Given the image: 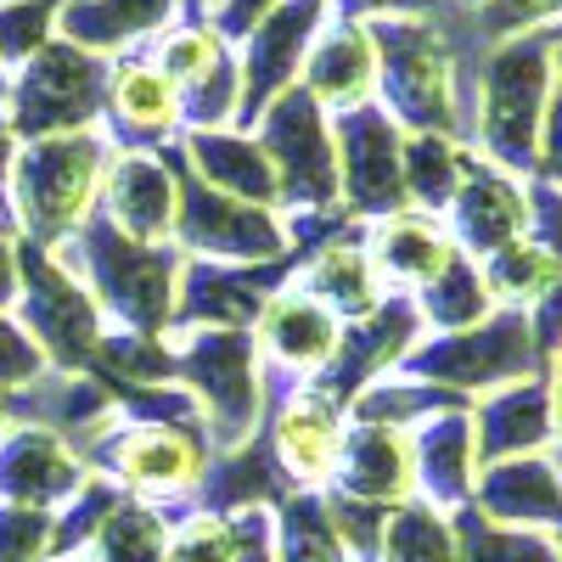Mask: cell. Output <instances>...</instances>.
Segmentation results:
<instances>
[{"label": "cell", "instance_id": "cell-48", "mask_svg": "<svg viewBox=\"0 0 562 562\" xmlns=\"http://www.w3.org/2000/svg\"><path fill=\"white\" fill-rule=\"evenodd\" d=\"M12 422H18V411H12V394H7V389H0V434H7V428H12Z\"/></svg>", "mask_w": 562, "mask_h": 562}, {"label": "cell", "instance_id": "cell-2", "mask_svg": "<svg viewBox=\"0 0 562 562\" xmlns=\"http://www.w3.org/2000/svg\"><path fill=\"white\" fill-rule=\"evenodd\" d=\"M551 97H557L551 29L473 45V63H467V147L529 180Z\"/></svg>", "mask_w": 562, "mask_h": 562}, {"label": "cell", "instance_id": "cell-44", "mask_svg": "<svg viewBox=\"0 0 562 562\" xmlns=\"http://www.w3.org/2000/svg\"><path fill=\"white\" fill-rule=\"evenodd\" d=\"M535 175L562 192V85H557L551 113H546V130H540V158H535Z\"/></svg>", "mask_w": 562, "mask_h": 562}, {"label": "cell", "instance_id": "cell-35", "mask_svg": "<svg viewBox=\"0 0 562 562\" xmlns=\"http://www.w3.org/2000/svg\"><path fill=\"white\" fill-rule=\"evenodd\" d=\"M378 562H456V518L428 501L389 506Z\"/></svg>", "mask_w": 562, "mask_h": 562}, {"label": "cell", "instance_id": "cell-38", "mask_svg": "<svg viewBox=\"0 0 562 562\" xmlns=\"http://www.w3.org/2000/svg\"><path fill=\"white\" fill-rule=\"evenodd\" d=\"M57 7L63 0H0V63L23 68L57 34Z\"/></svg>", "mask_w": 562, "mask_h": 562}, {"label": "cell", "instance_id": "cell-32", "mask_svg": "<svg viewBox=\"0 0 562 562\" xmlns=\"http://www.w3.org/2000/svg\"><path fill=\"white\" fill-rule=\"evenodd\" d=\"M411 299H416L422 326H428V333H461V326H473V321H484L495 310L479 259H467L461 248L450 254V265L428 281V288H416Z\"/></svg>", "mask_w": 562, "mask_h": 562}, {"label": "cell", "instance_id": "cell-53", "mask_svg": "<svg viewBox=\"0 0 562 562\" xmlns=\"http://www.w3.org/2000/svg\"><path fill=\"white\" fill-rule=\"evenodd\" d=\"M0 225H7V220H0Z\"/></svg>", "mask_w": 562, "mask_h": 562}, {"label": "cell", "instance_id": "cell-30", "mask_svg": "<svg viewBox=\"0 0 562 562\" xmlns=\"http://www.w3.org/2000/svg\"><path fill=\"white\" fill-rule=\"evenodd\" d=\"M108 108L119 113L130 140H140L147 153L164 147V140L186 124L180 119V90L158 63H119L108 74Z\"/></svg>", "mask_w": 562, "mask_h": 562}, {"label": "cell", "instance_id": "cell-23", "mask_svg": "<svg viewBox=\"0 0 562 562\" xmlns=\"http://www.w3.org/2000/svg\"><path fill=\"white\" fill-rule=\"evenodd\" d=\"M293 288L310 293L315 304H326L333 315H344V321H360L389 299L378 265H371V254H366V225H349V231H338V237H326L321 248H310L299 259Z\"/></svg>", "mask_w": 562, "mask_h": 562}, {"label": "cell", "instance_id": "cell-49", "mask_svg": "<svg viewBox=\"0 0 562 562\" xmlns=\"http://www.w3.org/2000/svg\"><path fill=\"white\" fill-rule=\"evenodd\" d=\"M551 68H557V85H562V29H551Z\"/></svg>", "mask_w": 562, "mask_h": 562}, {"label": "cell", "instance_id": "cell-14", "mask_svg": "<svg viewBox=\"0 0 562 562\" xmlns=\"http://www.w3.org/2000/svg\"><path fill=\"white\" fill-rule=\"evenodd\" d=\"M326 12H333V0H281V7H270L243 34V113H237V124H254L281 90L299 85V68L310 57Z\"/></svg>", "mask_w": 562, "mask_h": 562}, {"label": "cell", "instance_id": "cell-15", "mask_svg": "<svg viewBox=\"0 0 562 562\" xmlns=\"http://www.w3.org/2000/svg\"><path fill=\"white\" fill-rule=\"evenodd\" d=\"M293 259L276 265H203L192 259L180 270V299H175V321L180 326H248L259 321L265 299L276 288H288Z\"/></svg>", "mask_w": 562, "mask_h": 562}, {"label": "cell", "instance_id": "cell-20", "mask_svg": "<svg viewBox=\"0 0 562 562\" xmlns=\"http://www.w3.org/2000/svg\"><path fill=\"white\" fill-rule=\"evenodd\" d=\"M467 416H473L479 467L512 461V456H546L557 445L546 371H540V378H524V383H506L495 394H479L473 405H467Z\"/></svg>", "mask_w": 562, "mask_h": 562}, {"label": "cell", "instance_id": "cell-39", "mask_svg": "<svg viewBox=\"0 0 562 562\" xmlns=\"http://www.w3.org/2000/svg\"><path fill=\"white\" fill-rule=\"evenodd\" d=\"M57 557V512L0 501V562H52Z\"/></svg>", "mask_w": 562, "mask_h": 562}, {"label": "cell", "instance_id": "cell-47", "mask_svg": "<svg viewBox=\"0 0 562 562\" xmlns=\"http://www.w3.org/2000/svg\"><path fill=\"white\" fill-rule=\"evenodd\" d=\"M12 158H18V135H12L7 113H0V209H7V186H12Z\"/></svg>", "mask_w": 562, "mask_h": 562}, {"label": "cell", "instance_id": "cell-16", "mask_svg": "<svg viewBox=\"0 0 562 562\" xmlns=\"http://www.w3.org/2000/svg\"><path fill=\"white\" fill-rule=\"evenodd\" d=\"M79 490H85V461L74 439H63L57 428H40V422L0 434V501L7 506L57 512Z\"/></svg>", "mask_w": 562, "mask_h": 562}, {"label": "cell", "instance_id": "cell-9", "mask_svg": "<svg viewBox=\"0 0 562 562\" xmlns=\"http://www.w3.org/2000/svg\"><path fill=\"white\" fill-rule=\"evenodd\" d=\"M175 248L203 265H276L288 259V220L276 209L243 203L231 192L203 186L192 169L175 158Z\"/></svg>", "mask_w": 562, "mask_h": 562}, {"label": "cell", "instance_id": "cell-22", "mask_svg": "<svg viewBox=\"0 0 562 562\" xmlns=\"http://www.w3.org/2000/svg\"><path fill=\"white\" fill-rule=\"evenodd\" d=\"M299 85L326 113H349L360 102H378V45H371V29L355 18H338L326 34H315L310 57L299 68Z\"/></svg>", "mask_w": 562, "mask_h": 562}, {"label": "cell", "instance_id": "cell-5", "mask_svg": "<svg viewBox=\"0 0 562 562\" xmlns=\"http://www.w3.org/2000/svg\"><path fill=\"white\" fill-rule=\"evenodd\" d=\"M540 371H546V355H540L529 310H490L484 321L461 326V333H428L405 355L400 378L450 389L461 400H479V394H495L506 383L540 378Z\"/></svg>", "mask_w": 562, "mask_h": 562}, {"label": "cell", "instance_id": "cell-31", "mask_svg": "<svg viewBox=\"0 0 562 562\" xmlns=\"http://www.w3.org/2000/svg\"><path fill=\"white\" fill-rule=\"evenodd\" d=\"M467 153L473 147H467L461 135L405 130V198H411V209L445 220L456 186H461V169H467Z\"/></svg>", "mask_w": 562, "mask_h": 562}, {"label": "cell", "instance_id": "cell-43", "mask_svg": "<svg viewBox=\"0 0 562 562\" xmlns=\"http://www.w3.org/2000/svg\"><path fill=\"white\" fill-rule=\"evenodd\" d=\"M338 18H355V23H371V18H439L450 12L445 0H333Z\"/></svg>", "mask_w": 562, "mask_h": 562}, {"label": "cell", "instance_id": "cell-19", "mask_svg": "<svg viewBox=\"0 0 562 562\" xmlns=\"http://www.w3.org/2000/svg\"><path fill=\"white\" fill-rule=\"evenodd\" d=\"M411 467H416V501L439 512H461L479 484V445L467 405L434 411L411 428Z\"/></svg>", "mask_w": 562, "mask_h": 562}, {"label": "cell", "instance_id": "cell-10", "mask_svg": "<svg viewBox=\"0 0 562 562\" xmlns=\"http://www.w3.org/2000/svg\"><path fill=\"white\" fill-rule=\"evenodd\" d=\"M259 124V147L281 180V209L293 214H321V209H344L338 203V140L333 119L310 97L304 85H288L281 97L254 119Z\"/></svg>", "mask_w": 562, "mask_h": 562}, {"label": "cell", "instance_id": "cell-24", "mask_svg": "<svg viewBox=\"0 0 562 562\" xmlns=\"http://www.w3.org/2000/svg\"><path fill=\"white\" fill-rule=\"evenodd\" d=\"M175 158L158 153H124L108 169L102 203L108 220L135 243H169L175 237Z\"/></svg>", "mask_w": 562, "mask_h": 562}, {"label": "cell", "instance_id": "cell-29", "mask_svg": "<svg viewBox=\"0 0 562 562\" xmlns=\"http://www.w3.org/2000/svg\"><path fill=\"white\" fill-rule=\"evenodd\" d=\"M175 7L180 0H63L57 34L90 57H119L130 45L153 40L158 29H169Z\"/></svg>", "mask_w": 562, "mask_h": 562}, {"label": "cell", "instance_id": "cell-13", "mask_svg": "<svg viewBox=\"0 0 562 562\" xmlns=\"http://www.w3.org/2000/svg\"><path fill=\"white\" fill-rule=\"evenodd\" d=\"M445 231L467 259H490L506 243L529 237V180L479 153H467L461 186L445 209Z\"/></svg>", "mask_w": 562, "mask_h": 562}, {"label": "cell", "instance_id": "cell-41", "mask_svg": "<svg viewBox=\"0 0 562 562\" xmlns=\"http://www.w3.org/2000/svg\"><path fill=\"white\" fill-rule=\"evenodd\" d=\"M326 506H333V524H338V540H344L349 562H378L389 506H371V501H355V495H326Z\"/></svg>", "mask_w": 562, "mask_h": 562}, {"label": "cell", "instance_id": "cell-34", "mask_svg": "<svg viewBox=\"0 0 562 562\" xmlns=\"http://www.w3.org/2000/svg\"><path fill=\"white\" fill-rule=\"evenodd\" d=\"M450 518H456V562H562V546L546 529L495 524L479 506H461Z\"/></svg>", "mask_w": 562, "mask_h": 562}, {"label": "cell", "instance_id": "cell-3", "mask_svg": "<svg viewBox=\"0 0 562 562\" xmlns=\"http://www.w3.org/2000/svg\"><path fill=\"white\" fill-rule=\"evenodd\" d=\"M108 169H113V147H108L102 130H68V135L18 140L7 209L18 214L23 243L63 248L74 231L97 214Z\"/></svg>", "mask_w": 562, "mask_h": 562}, {"label": "cell", "instance_id": "cell-6", "mask_svg": "<svg viewBox=\"0 0 562 562\" xmlns=\"http://www.w3.org/2000/svg\"><path fill=\"white\" fill-rule=\"evenodd\" d=\"M169 355H175L180 389L198 400L203 434L220 450L248 445L259 422V400H265L254 333H243V326H180Z\"/></svg>", "mask_w": 562, "mask_h": 562}, {"label": "cell", "instance_id": "cell-37", "mask_svg": "<svg viewBox=\"0 0 562 562\" xmlns=\"http://www.w3.org/2000/svg\"><path fill=\"white\" fill-rule=\"evenodd\" d=\"M473 45H495L512 34H540L562 23V0H484L479 12H461Z\"/></svg>", "mask_w": 562, "mask_h": 562}, {"label": "cell", "instance_id": "cell-45", "mask_svg": "<svg viewBox=\"0 0 562 562\" xmlns=\"http://www.w3.org/2000/svg\"><path fill=\"white\" fill-rule=\"evenodd\" d=\"M18 304V237L0 225V310Z\"/></svg>", "mask_w": 562, "mask_h": 562}, {"label": "cell", "instance_id": "cell-26", "mask_svg": "<svg viewBox=\"0 0 562 562\" xmlns=\"http://www.w3.org/2000/svg\"><path fill=\"white\" fill-rule=\"evenodd\" d=\"M248 333H254V344L276 366H288V371H321L326 360H333L344 326H338V315L326 310V304H315L310 293H299L293 281H288V288H276L265 299V310H259V321L248 326Z\"/></svg>", "mask_w": 562, "mask_h": 562}, {"label": "cell", "instance_id": "cell-7", "mask_svg": "<svg viewBox=\"0 0 562 562\" xmlns=\"http://www.w3.org/2000/svg\"><path fill=\"white\" fill-rule=\"evenodd\" d=\"M108 74H113L108 57H90L74 40L52 34L7 85V108L0 113H7L18 140L97 130V119L108 113Z\"/></svg>", "mask_w": 562, "mask_h": 562}, {"label": "cell", "instance_id": "cell-40", "mask_svg": "<svg viewBox=\"0 0 562 562\" xmlns=\"http://www.w3.org/2000/svg\"><path fill=\"white\" fill-rule=\"evenodd\" d=\"M164 562H237V524L220 512H198L180 524V535H169Z\"/></svg>", "mask_w": 562, "mask_h": 562}, {"label": "cell", "instance_id": "cell-28", "mask_svg": "<svg viewBox=\"0 0 562 562\" xmlns=\"http://www.w3.org/2000/svg\"><path fill=\"white\" fill-rule=\"evenodd\" d=\"M366 254L378 265V276L400 293H416L450 265L456 243L439 214H422V209H400L389 220H371L366 225Z\"/></svg>", "mask_w": 562, "mask_h": 562}, {"label": "cell", "instance_id": "cell-21", "mask_svg": "<svg viewBox=\"0 0 562 562\" xmlns=\"http://www.w3.org/2000/svg\"><path fill=\"white\" fill-rule=\"evenodd\" d=\"M333 479H338V495H355V501H371V506L416 501L411 428H389V422H349Z\"/></svg>", "mask_w": 562, "mask_h": 562}, {"label": "cell", "instance_id": "cell-51", "mask_svg": "<svg viewBox=\"0 0 562 562\" xmlns=\"http://www.w3.org/2000/svg\"><path fill=\"white\" fill-rule=\"evenodd\" d=\"M7 85H12V79H7V63H0V108H7Z\"/></svg>", "mask_w": 562, "mask_h": 562}, {"label": "cell", "instance_id": "cell-27", "mask_svg": "<svg viewBox=\"0 0 562 562\" xmlns=\"http://www.w3.org/2000/svg\"><path fill=\"white\" fill-rule=\"evenodd\" d=\"M180 164L192 169L214 192H231L259 209H281V180L259 147V135H237V130H186L180 140Z\"/></svg>", "mask_w": 562, "mask_h": 562}, {"label": "cell", "instance_id": "cell-33", "mask_svg": "<svg viewBox=\"0 0 562 562\" xmlns=\"http://www.w3.org/2000/svg\"><path fill=\"white\" fill-rule=\"evenodd\" d=\"M270 529H276V562H349L326 495H310V490L281 495L270 512Z\"/></svg>", "mask_w": 562, "mask_h": 562}, {"label": "cell", "instance_id": "cell-17", "mask_svg": "<svg viewBox=\"0 0 562 562\" xmlns=\"http://www.w3.org/2000/svg\"><path fill=\"white\" fill-rule=\"evenodd\" d=\"M113 473L130 490L180 495L209 479V439L175 422H130L113 434Z\"/></svg>", "mask_w": 562, "mask_h": 562}, {"label": "cell", "instance_id": "cell-12", "mask_svg": "<svg viewBox=\"0 0 562 562\" xmlns=\"http://www.w3.org/2000/svg\"><path fill=\"white\" fill-rule=\"evenodd\" d=\"M422 338H428V326H422L416 299H411V293H389L371 315L349 321L344 333H338V349H333V360L321 366L315 389L349 411L371 383H383L389 371H400L405 355H411Z\"/></svg>", "mask_w": 562, "mask_h": 562}, {"label": "cell", "instance_id": "cell-46", "mask_svg": "<svg viewBox=\"0 0 562 562\" xmlns=\"http://www.w3.org/2000/svg\"><path fill=\"white\" fill-rule=\"evenodd\" d=\"M546 389H551V422H557V445H551V456L562 461V344H557L551 360H546Z\"/></svg>", "mask_w": 562, "mask_h": 562}, {"label": "cell", "instance_id": "cell-8", "mask_svg": "<svg viewBox=\"0 0 562 562\" xmlns=\"http://www.w3.org/2000/svg\"><path fill=\"white\" fill-rule=\"evenodd\" d=\"M18 310H23V333L34 338V349L45 355L52 371H85L97 366L102 349V310L85 293V281L52 259V248L23 243L18 237Z\"/></svg>", "mask_w": 562, "mask_h": 562}, {"label": "cell", "instance_id": "cell-42", "mask_svg": "<svg viewBox=\"0 0 562 562\" xmlns=\"http://www.w3.org/2000/svg\"><path fill=\"white\" fill-rule=\"evenodd\" d=\"M40 371H45V355L34 349V338L23 333V326L0 310V389H7V394L12 389H29Z\"/></svg>", "mask_w": 562, "mask_h": 562}, {"label": "cell", "instance_id": "cell-25", "mask_svg": "<svg viewBox=\"0 0 562 562\" xmlns=\"http://www.w3.org/2000/svg\"><path fill=\"white\" fill-rule=\"evenodd\" d=\"M344 450V405L326 400L321 389H299L270 422V456L288 479L299 484H321L333 479Z\"/></svg>", "mask_w": 562, "mask_h": 562}, {"label": "cell", "instance_id": "cell-1", "mask_svg": "<svg viewBox=\"0 0 562 562\" xmlns=\"http://www.w3.org/2000/svg\"><path fill=\"white\" fill-rule=\"evenodd\" d=\"M378 45V108L400 130H445L467 140V63L473 34L461 12L439 18H371Z\"/></svg>", "mask_w": 562, "mask_h": 562}, {"label": "cell", "instance_id": "cell-18", "mask_svg": "<svg viewBox=\"0 0 562 562\" xmlns=\"http://www.w3.org/2000/svg\"><path fill=\"white\" fill-rule=\"evenodd\" d=\"M484 518L512 524V529H546L562 535V461L546 456H512V461H490L479 467L473 501Z\"/></svg>", "mask_w": 562, "mask_h": 562}, {"label": "cell", "instance_id": "cell-36", "mask_svg": "<svg viewBox=\"0 0 562 562\" xmlns=\"http://www.w3.org/2000/svg\"><path fill=\"white\" fill-rule=\"evenodd\" d=\"M169 551V529L153 506H140V501H119L102 529L90 535L85 546V562H164Z\"/></svg>", "mask_w": 562, "mask_h": 562}, {"label": "cell", "instance_id": "cell-52", "mask_svg": "<svg viewBox=\"0 0 562 562\" xmlns=\"http://www.w3.org/2000/svg\"><path fill=\"white\" fill-rule=\"evenodd\" d=\"M557 546H562V535H557Z\"/></svg>", "mask_w": 562, "mask_h": 562}, {"label": "cell", "instance_id": "cell-4", "mask_svg": "<svg viewBox=\"0 0 562 562\" xmlns=\"http://www.w3.org/2000/svg\"><path fill=\"white\" fill-rule=\"evenodd\" d=\"M68 248V270L85 281V293L97 299L102 315H113L124 333H164L175 321V299H180V254H169L164 243H135L97 209Z\"/></svg>", "mask_w": 562, "mask_h": 562}, {"label": "cell", "instance_id": "cell-50", "mask_svg": "<svg viewBox=\"0 0 562 562\" xmlns=\"http://www.w3.org/2000/svg\"><path fill=\"white\" fill-rule=\"evenodd\" d=\"M445 7H450V12H479L484 0H445Z\"/></svg>", "mask_w": 562, "mask_h": 562}, {"label": "cell", "instance_id": "cell-11", "mask_svg": "<svg viewBox=\"0 0 562 562\" xmlns=\"http://www.w3.org/2000/svg\"><path fill=\"white\" fill-rule=\"evenodd\" d=\"M333 140H338V203L349 220L371 225V220H389V214L411 209V198H405V130L378 102H360V108L338 113Z\"/></svg>", "mask_w": 562, "mask_h": 562}, {"label": "cell", "instance_id": "cell-54", "mask_svg": "<svg viewBox=\"0 0 562 562\" xmlns=\"http://www.w3.org/2000/svg\"><path fill=\"white\" fill-rule=\"evenodd\" d=\"M557 29H562V23H557Z\"/></svg>", "mask_w": 562, "mask_h": 562}]
</instances>
